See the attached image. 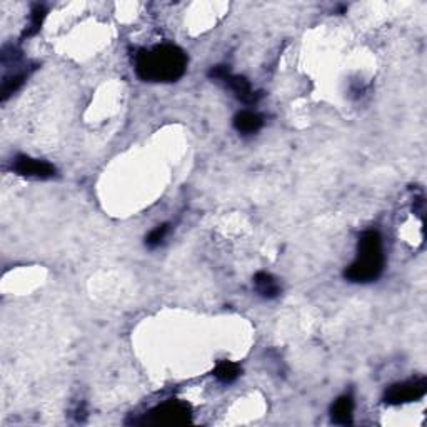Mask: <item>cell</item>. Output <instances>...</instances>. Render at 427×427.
<instances>
[{"label":"cell","instance_id":"8992f818","mask_svg":"<svg viewBox=\"0 0 427 427\" xmlns=\"http://www.w3.org/2000/svg\"><path fill=\"white\" fill-rule=\"evenodd\" d=\"M219 82L224 83L229 90H232L234 95L239 99V101L249 103V106L257 103L259 99L262 97L261 92L252 90V87H250V83L246 77H242V75H234L230 70L227 72V74Z\"/></svg>","mask_w":427,"mask_h":427},{"label":"cell","instance_id":"3957f363","mask_svg":"<svg viewBox=\"0 0 427 427\" xmlns=\"http://www.w3.org/2000/svg\"><path fill=\"white\" fill-rule=\"evenodd\" d=\"M192 421V409L187 402L179 399H170L163 404L154 407L152 410L143 416L141 421H135V424H149V426H181Z\"/></svg>","mask_w":427,"mask_h":427},{"label":"cell","instance_id":"4fadbf2b","mask_svg":"<svg viewBox=\"0 0 427 427\" xmlns=\"http://www.w3.org/2000/svg\"><path fill=\"white\" fill-rule=\"evenodd\" d=\"M169 230H170L169 224L157 226L154 230H150L149 235L146 237V246L149 247V249H157V247H161L163 244V241H166Z\"/></svg>","mask_w":427,"mask_h":427},{"label":"cell","instance_id":"ba28073f","mask_svg":"<svg viewBox=\"0 0 427 427\" xmlns=\"http://www.w3.org/2000/svg\"><path fill=\"white\" fill-rule=\"evenodd\" d=\"M354 399L350 396H341L330 407V419L334 424L349 426L354 421Z\"/></svg>","mask_w":427,"mask_h":427},{"label":"cell","instance_id":"7a4b0ae2","mask_svg":"<svg viewBox=\"0 0 427 427\" xmlns=\"http://www.w3.org/2000/svg\"><path fill=\"white\" fill-rule=\"evenodd\" d=\"M384 264L382 235L379 234V230H366L359 237L356 261L344 270V277L356 284H369L381 277Z\"/></svg>","mask_w":427,"mask_h":427},{"label":"cell","instance_id":"30bf717a","mask_svg":"<svg viewBox=\"0 0 427 427\" xmlns=\"http://www.w3.org/2000/svg\"><path fill=\"white\" fill-rule=\"evenodd\" d=\"M241 374V366L230 361H221L214 369L215 379H217L219 382H222V384H232L234 381H237Z\"/></svg>","mask_w":427,"mask_h":427},{"label":"cell","instance_id":"5b68a950","mask_svg":"<svg viewBox=\"0 0 427 427\" xmlns=\"http://www.w3.org/2000/svg\"><path fill=\"white\" fill-rule=\"evenodd\" d=\"M12 170L21 177L37 179V181H47L57 174V169L50 162L29 157V155H17L12 163Z\"/></svg>","mask_w":427,"mask_h":427},{"label":"cell","instance_id":"7c38bea8","mask_svg":"<svg viewBox=\"0 0 427 427\" xmlns=\"http://www.w3.org/2000/svg\"><path fill=\"white\" fill-rule=\"evenodd\" d=\"M46 12H47L46 7L41 6V3L34 6L30 14V26L27 27L26 32H23V37H32V35H35L39 30H41L43 19H46Z\"/></svg>","mask_w":427,"mask_h":427},{"label":"cell","instance_id":"277c9868","mask_svg":"<svg viewBox=\"0 0 427 427\" xmlns=\"http://www.w3.org/2000/svg\"><path fill=\"white\" fill-rule=\"evenodd\" d=\"M427 393V379H410L406 382H397L390 386L384 394V402L390 406L407 404V402H416L422 399Z\"/></svg>","mask_w":427,"mask_h":427},{"label":"cell","instance_id":"6da1fadb","mask_svg":"<svg viewBox=\"0 0 427 427\" xmlns=\"http://www.w3.org/2000/svg\"><path fill=\"white\" fill-rule=\"evenodd\" d=\"M187 54L174 43H162L135 54V74L143 82H175L186 74Z\"/></svg>","mask_w":427,"mask_h":427},{"label":"cell","instance_id":"52a82bcc","mask_svg":"<svg viewBox=\"0 0 427 427\" xmlns=\"http://www.w3.org/2000/svg\"><path fill=\"white\" fill-rule=\"evenodd\" d=\"M262 126H264V119L254 110H242L234 117L235 130L242 135L257 134L262 129Z\"/></svg>","mask_w":427,"mask_h":427},{"label":"cell","instance_id":"8fae6325","mask_svg":"<svg viewBox=\"0 0 427 427\" xmlns=\"http://www.w3.org/2000/svg\"><path fill=\"white\" fill-rule=\"evenodd\" d=\"M26 79H27V72H23V70L15 72V74H12V75H6L2 81V90H0L2 92V101L6 102L7 99L14 94V92H17L19 89H21V87L23 86V82H26Z\"/></svg>","mask_w":427,"mask_h":427},{"label":"cell","instance_id":"9c48e42d","mask_svg":"<svg viewBox=\"0 0 427 427\" xmlns=\"http://www.w3.org/2000/svg\"><path fill=\"white\" fill-rule=\"evenodd\" d=\"M254 286L257 294L264 299H275L282 292L281 284L277 282V279H275L272 274L264 272V270H261V272L254 275Z\"/></svg>","mask_w":427,"mask_h":427}]
</instances>
